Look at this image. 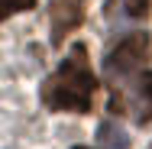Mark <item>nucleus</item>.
Here are the masks:
<instances>
[{
    "label": "nucleus",
    "instance_id": "39448f33",
    "mask_svg": "<svg viewBox=\"0 0 152 149\" xmlns=\"http://www.w3.org/2000/svg\"><path fill=\"white\" fill-rule=\"evenodd\" d=\"M97 143L104 149H129V136L120 123H100L97 126Z\"/></svg>",
    "mask_w": 152,
    "mask_h": 149
},
{
    "label": "nucleus",
    "instance_id": "0eeeda50",
    "mask_svg": "<svg viewBox=\"0 0 152 149\" xmlns=\"http://www.w3.org/2000/svg\"><path fill=\"white\" fill-rule=\"evenodd\" d=\"M126 10L133 16H146L149 13V0H126Z\"/></svg>",
    "mask_w": 152,
    "mask_h": 149
},
{
    "label": "nucleus",
    "instance_id": "20e7f679",
    "mask_svg": "<svg viewBox=\"0 0 152 149\" xmlns=\"http://www.w3.org/2000/svg\"><path fill=\"white\" fill-rule=\"evenodd\" d=\"M84 3L88 0H52L49 3V29H52V42L55 46L71 29H78L84 23Z\"/></svg>",
    "mask_w": 152,
    "mask_h": 149
},
{
    "label": "nucleus",
    "instance_id": "7ed1b4c3",
    "mask_svg": "<svg viewBox=\"0 0 152 149\" xmlns=\"http://www.w3.org/2000/svg\"><path fill=\"white\" fill-rule=\"evenodd\" d=\"M152 52V39L149 32H133L126 36L120 46L107 55V81H123L129 75H139L142 71V62L149 59Z\"/></svg>",
    "mask_w": 152,
    "mask_h": 149
},
{
    "label": "nucleus",
    "instance_id": "f03ea898",
    "mask_svg": "<svg viewBox=\"0 0 152 149\" xmlns=\"http://www.w3.org/2000/svg\"><path fill=\"white\" fill-rule=\"evenodd\" d=\"M110 94H113L110 107H117L120 97H126L123 101L126 114H133L139 123H149L152 120V71L142 68L139 75H129L123 81H110Z\"/></svg>",
    "mask_w": 152,
    "mask_h": 149
},
{
    "label": "nucleus",
    "instance_id": "f257e3e1",
    "mask_svg": "<svg viewBox=\"0 0 152 149\" xmlns=\"http://www.w3.org/2000/svg\"><path fill=\"white\" fill-rule=\"evenodd\" d=\"M94 91H97V78L91 71V59L84 46H75L61 65L42 81V104L49 110H75V114H88L94 104Z\"/></svg>",
    "mask_w": 152,
    "mask_h": 149
},
{
    "label": "nucleus",
    "instance_id": "6e6552de",
    "mask_svg": "<svg viewBox=\"0 0 152 149\" xmlns=\"http://www.w3.org/2000/svg\"><path fill=\"white\" fill-rule=\"evenodd\" d=\"M75 149H88V146H75Z\"/></svg>",
    "mask_w": 152,
    "mask_h": 149
},
{
    "label": "nucleus",
    "instance_id": "423d86ee",
    "mask_svg": "<svg viewBox=\"0 0 152 149\" xmlns=\"http://www.w3.org/2000/svg\"><path fill=\"white\" fill-rule=\"evenodd\" d=\"M32 7H36V0H0V20H10L13 13L32 10Z\"/></svg>",
    "mask_w": 152,
    "mask_h": 149
}]
</instances>
